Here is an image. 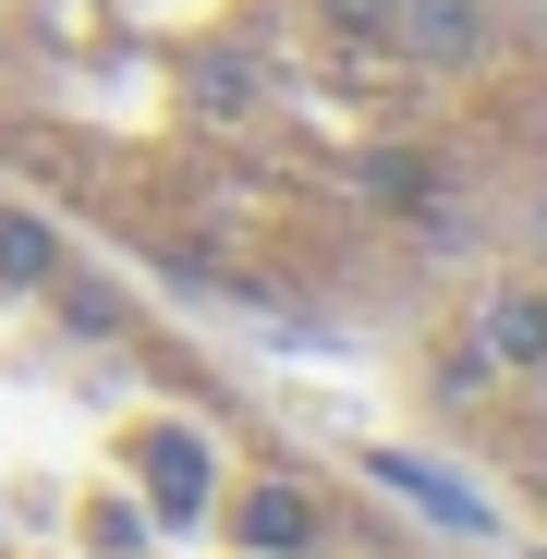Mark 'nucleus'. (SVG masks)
<instances>
[{
    "label": "nucleus",
    "instance_id": "obj_5",
    "mask_svg": "<svg viewBox=\"0 0 547 559\" xmlns=\"http://www.w3.org/2000/svg\"><path fill=\"white\" fill-rule=\"evenodd\" d=\"M378 487H402L426 523H450V535H499V511L475 499V487H450L438 462H414V450H378Z\"/></svg>",
    "mask_w": 547,
    "mask_h": 559
},
{
    "label": "nucleus",
    "instance_id": "obj_6",
    "mask_svg": "<svg viewBox=\"0 0 547 559\" xmlns=\"http://www.w3.org/2000/svg\"><path fill=\"white\" fill-rule=\"evenodd\" d=\"M475 353L499 365V378H535V365H547V293H487Z\"/></svg>",
    "mask_w": 547,
    "mask_h": 559
},
{
    "label": "nucleus",
    "instance_id": "obj_11",
    "mask_svg": "<svg viewBox=\"0 0 547 559\" xmlns=\"http://www.w3.org/2000/svg\"><path fill=\"white\" fill-rule=\"evenodd\" d=\"M487 390H499V365H487L475 341H463V353H450V365H438V402H487Z\"/></svg>",
    "mask_w": 547,
    "mask_h": 559
},
{
    "label": "nucleus",
    "instance_id": "obj_9",
    "mask_svg": "<svg viewBox=\"0 0 547 559\" xmlns=\"http://www.w3.org/2000/svg\"><path fill=\"white\" fill-rule=\"evenodd\" d=\"M49 293H61V317H73L85 341H122V329H134V305L110 293V280H49Z\"/></svg>",
    "mask_w": 547,
    "mask_h": 559
},
{
    "label": "nucleus",
    "instance_id": "obj_8",
    "mask_svg": "<svg viewBox=\"0 0 547 559\" xmlns=\"http://www.w3.org/2000/svg\"><path fill=\"white\" fill-rule=\"evenodd\" d=\"M365 195H378V207H438V182H426L414 146H365Z\"/></svg>",
    "mask_w": 547,
    "mask_h": 559
},
{
    "label": "nucleus",
    "instance_id": "obj_4",
    "mask_svg": "<svg viewBox=\"0 0 547 559\" xmlns=\"http://www.w3.org/2000/svg\"><path fill=\"white\" fill-rule=\"evenodd\" d=\"M182 98H195V122H219V134H243V122H267V73H255L243 49H207L195 73H182Z\"/></svg>",
    "mask_w": 547,
    "mask_h": 559
},
{
    "label": "nucleus",
    "instance_id": "obj_3",
    "mask_svg": "<svg viewBox=\"0 0 547 559\" xmlns=\"http://www.w3.org/2000/svg\"><path fill=\"white\" fill-rule=\"evenodd\" d=\"M487 0H402V25H390V49L414 61V73H475L487 61Z\"/></svg>",
    "mask_w": 547,
    "mask_h": 559
},
{
    "label": "nucleus",
    "instance_id": "obj_7",
    "mask_svg": "<svg viewBox=\"0 0 547 559\" xmlns=\"http://www.w3.org/2000/svg\"><path fill=\"white\" fill-rule=\"evenodd\" d=\"M61 280V231L37 207H0V293H49Z\"/></svg>",
    "mask_w": 547,
    "mask_h": 559
},
{
    "label": "nucleus",
    "instance_id": "obj_10",
    "mask_svg": "<svg viewBox=\"0 0 547 559\" xmlns=\"http://www.w3.org/2000/svg\"><path fill=\"white\" fill-rule=\"evenodd\" d=\"M317 13H329V37H353V49H390L402 0H317Z\"/></svg>",
    "mask_w": 547,
    "mask_h": 559
},
{
    "label": "nucleus",
    "instance_id": "obj_2",
    "mask_svg": "<svg viewBox=\"0 0 547 559\" xmlns=\"http://www.w3.org/2000/svg\"><path fill=\"white\" fill-rule=\"evenodd\" d=\"M231 535H243V559H317V547H329V511H317V487H293V475H255V487L231 499Z\"/></svg>",
    "mask_w": 547,
    "mask_h": 559
},
{
    "label": "nucleus",
    "instance_id": "obj_1",
    "mask_svg": "<svg viewBox=\"0 0 547 559\" xmlns=\"http://www.w3.org/2000/svg\"><path fill=\"white\" fill-rule=\"evenodd\" d=\"M134 487H146V523L195 535L207 499H219V450H207V426H146V438H134Z\"/></svg>",
    "mask_w": 547,
    "mask_h": 559
}]
</instances>
